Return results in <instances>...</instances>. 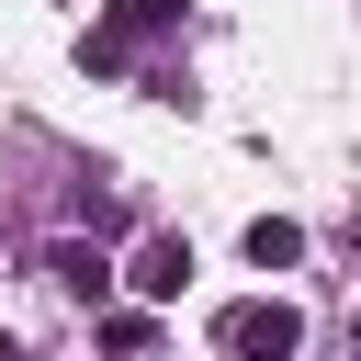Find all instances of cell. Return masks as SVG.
Listing matches in <instances>:
<instances>
[{
    "label": "cell",
    "mask_w": 361,
    "mask_h": 361,
    "mask_svg": "<svg viewBox=\"0 0 361 361\" xmlns=\"http://www.w3.org/2000/svg\"><path fill=\"white\" fill-rule=\"evenodd\" d=\"M214 350H226V361H293V350H305V316H293L282 293H248V305L214 316Z\"/></svg>",
    "instance_id": "6da1fadb"
},
{
    "label": "cell",
    "mask_w": 361,
    "mask_h": 361,
    "mask_svg": "<svg viewBox=\"0 0 361 361\" xmlns=\"http://www.w3.org/2000/svg\"><path fill=\"white\" fill-rule=\"evenodd\" d=\"M124 282H135L147 305H169V293L192 282V237H169V226H158V237H135V259H124Z\"/></svg>",
    "instance_id": "7a4b0ae2"
},
{
    "label": "cell",
    "mask_w": 361,
    "mask_h": 361,
    "mask_svg": "<svg viewBox=\"0 0 361 361\" xmlns=\"http://www.w3.org/2000/svg\"><path fill=\"white\" fill-rule=\"evenodd\" d=\"M169 23H180V0H113V23L90 34V68H124L135 34H169Z\"/></svg>",
    "instance_id": "3957f363"
},
{
    "label": "cell",
    "mask_w": 361,
    "mask_h": 361,
    "mask_svg": "<svg viewBox=\"0 0 361 361\" xmlns=\"http://www.w3.org/2000/svg\"><path fill=\"white\" fill-rule=\"evenodd\" d=\"M45 271H56V293H79V305H102V293H113V259H102L90 237H56V248H45Z\"/></svg>",
    "instance_id": "277c9868"
},
{
    "label": "cell",
    "mask_w": 361,
    "mask_h": 361,
    "mask_svg": "<svg viewBox=\"0 0 361 361\" xmlns=\"http://www.w3.org/2000/svg\"><path fill=\"white\" fill-rule=\"evenodd\" d=\"M248 259H259V271H293V259H305V226L259 214V226H248Z\"/></svg>",
    "instance_id": "5b68a950"
},
{
    "label": "cell",
    "mask_w": 361,
    "mask_h": 361,
    "mask_svg": "<svg viewBox=\"0 0 361 361\" xmlns=\"http://www.w3.org/2000/svg\"><path fill=\"white\" fill-rule=\"evenodd\" d=\"M102 350H113V361H147L158 327H147V316H102Z\"/></svg>",
    "instance_id": "8992f818"
},
{
    "label": "cell",
    "mask_w": 361,
    "mask_h": 361,
    "mask_svg": "<svg viewBox=\"0 0 361 361\" xmlns=\"http://www.w3.org/2000/svg\"><path fill=\"white\" fill-rule=\"evenodd\" d=\"M0 361H23V350H11V338H0Z\"/></svg>",
    "instance_id": "52a82bcc"
},
{
    "label": "cell",
    "mask_w": 361,
    "mask_h": 361,
    "mask_svg": "<svg viewBox=\"0 0 361 361\" xmlns=\"http://www.w3.org/2000/svg\"><path fill=\"white\" fill-rule=\"evenodd\" d=\"M350 361H361V350H350Z\"/></svg>",
    "instance_id": "ba28073f"
}]
</instances>
